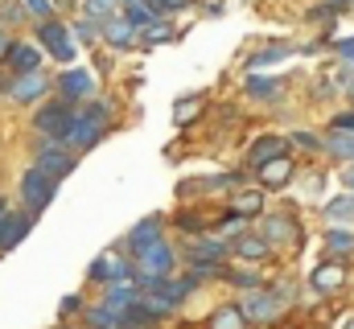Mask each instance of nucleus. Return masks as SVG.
Returning <instances> with one entry per match:
<instances>
[{"instance_id":"29","label":"nucleus","mask_w":354,"mask_h":329,"mask_svg":"<svg viewBox=\"0 0 354 329\" xmlns=\"http://www.w3.org/2000/svg\"><path fill=\"white\" fill-rule=\"evenodd\" d=\"M198 111H202V99H198V95H194V99H181V103L174 107V120L177 124H189Z\"/></svg>"},{"instance_id":"9","label":"nucleus","mask_w":354,"mask_h":329,"mask_svg":"<svg viewBox=\"0 0 354 329\" xmlns=\"http://www.w3.org/2000/svg\"><path fill=\"white\" fill-rule=\"evenodd\" d=\"M37 169H46V173H50V177L58 181V177H66V173L75 169V157H71V153H62L58 144H46V153H41Z\"/></svg>"},{"instance_id":"13","label":"nucleus","mask_w":354,"mask_h":329,"mask_svg":"<svg viewBox=\"0 0 354 329\" xmlns=\"http://www.w3.org/2000/svg\"><path fill=\"white\" fill-rule=\"evenodd\" d=\"M157 239H161V218H145V223H136V227L128 231V247H132V251L157 243Z\"/></svg>"},{"instance_id":"36","label":"nucleus","mask_w":354,"mask_h":329,"mask_svg":"<svg viewBox=\"0 0 354 329\" xmlns=\"http://www.w3.org/2000/svg\"><path fill=\"white\" fill-rule=\"evenodd\" d=\"M21 8H25V4H4V12H0V17H4V21H17V17H21Z\"/></svg>"},{"instance_id":"22","label":"nucleus","mask_w":354,"mask_h":329,"mask_svg":"<svg viewBox=\"0 0 354 329\" xmlns=\"http://www.w3.org/2000/svg\"><path fill=\"white\" fill-rule=\"evenodd\" d=\"M210 329H248V317H243L239 305H227V309H218L210 317Z\"/></svg>"},{"instance_id":"4","label":"nucleus","mask_w":354,"mask_h":329,"mask_svg":"<svg viewBox=\"0 0 354 329\" xmlns=\"http://www.w3.org/2000/svg\"><path fill=\"white\" fill-rule=\"evenodd\" d=\"M21 198H25L29 210L50 206V198H54V177H50L46 169H29V173L21 177Z\"/></svg>"},{"instance_id":"35","label":"nucleus","mask_w":354,"mask_h":329,"mask_svg":"<svg viewBox=\"0 0 354 329\" xmlns=\"http://www.w3.org/2000/svg\"><path fill=\"white\" fill-rule=\"evenodd\" d=\"M334 128H342V132H354V111L338 115V120H334Z\"/></svg>"},{"instance_id":"27","label":"nucleus","mask_w":354,"mask_h":329,"mask_svg":"<svg viewBox=\"0 0 354 329\" xmlns=\"http://www.w3.org/2000/svg\"><path fill=\"white\" fill-rule=\"evenodd\" d=\"M292 54V46H268V50H260L256 58H252V66L260 70V66H272V62H280V58H288Z\"/></svg>"},{"instance_id":"41","label":"nucleus","mask_w":354,"mask_h":329,"mask_svg":"<svg viewBox=\"0 0 354 329\" xmlns=\"http://www.w3.org/2000/svg\"><path fill=\"white\" fill-rule=\"evenodd\" d=\"M4 218H8V206H4V202H0V227H4Z\"/></svg>"},{"instance_id":"28","label":"nucleus","mask_w":354,"mask_h":329,"mask_svg":"<svg viewBox=\"0 0 354 329\" xmlns=\"http://www.w3.org/2000/svg\"><path fill=\"white\" fill-rule=\"evenodd\" d=\"M120 8V0H87V17L91 21H111Z\"/></svg>"},{"instance_id":"14","label":"nucleus","mask_w":354,"mask_h":329,"mask_svg":"<svg viewBox=\"0 0 354 329\" xmlns=\"http://www.w3.org/2000/svg\"><path fill=\"white\" fill-rule=\"evenodd\" d=\"M91 91H95V79H91L87 70H66L62 75V95L66 99H87Z\"/></svg>"},{"instance_id":"19","label":"nucleus","mask_w":354,"mask_h":329,"mask_svg":"<svg viewBox=\"0 0 354 329\" xmlns=\"http://www.w3.org/2000/svg\"><path fill=\"white\" fill-rule=\"evenodd\" d=\"M218 259H223V243H206V239L189 243V263H198V267H214Z\"/></svg>"},{"instance_id":"16","label":"nucleus","mask_w":354,"mask_h":329,"mask_svg":"<svg viewBox=\"0 0 354 329\" xmlns=\"http://www.w3.org/2000/svg\"><path fill=\"white\" fill-rule=\"evenodd\" d=\"M103 305H107L111 313H120V317H124L128 309H136V305H140V292H136V288H124V284H115V288L107 292V301H103Z\"/></svg>"},{"instance_id":"11","label":"nucleus","mask_w":354,"mask_h":329,"mask_svg":"<svg viewBox=\"0 0 354 329\" xmlns=\"http://www.w3.org/2000/svg\"><path fill=\"white\" fill-rule=\"evenodd\" d=\"M313 288L317 292H334V288H342L346 284V267L342 263H322V267H313Z\"/></svg>"},{"instance_id":"25","label":"nucleus","mask_w":354,"mask_h":329,"mask_svg":"<svg viewBox=\"0 0 354 329\" xmlns=\"http://www.w3.org/2000/svg\"><path fill=\"white\" fill-rule=\"evenodd\" d=\"M326 218H334V223H354V194L326 202Z\"/></svg>"},{"instance_id":"8","label":"nucleus","mask_w":354,"mask_h":329,"mask_svg":"<svg viewBox=\"0 0 354 329\" xmlns=\"http://www.w3.org/2000/svg\"><path fill=\"white\" fill-rule=\"evenodd\" d=\"M46 86H50V82H46L41 70H29V75H21V79L12 82L8 91H12V99H17V103H29V99H41V95H46Z\"/></svg>"},{"instance_id":"39","label":"nucleus","mask_w":354,"mask_h":329,"mask_svg":"<svg viewBox=\"0 0 354 329\" xmlns=\"http://www.w3.org/2000/svg\"><path fill=\"white\" fill-rule=\"evenodd\" d=\"M338 50H342V54H346V58H354V41H342V46H338Z\"/></svg>"},{"instance_id":"3","label":"nucleus","mask_w":354,"mask_h":329,"mask_svg":"<svg viewBox=\"0 0 354 329\" xmlns=\"http://www.w3.org/2000/svg\"><path fill=\"white\" fill-rule=\"evenodd\" d=\"M103 124H107V107H87L83 115H75V124L66 132V144H75V149L95 144V136L103 132Z\"/></svg>"},{"instance_id":"7","label":"nucleus","mask_w":354,"mask_h":329,"mask_svg":"<svg viewBox=\"0 0 354 329\" xmlns=\"http://www.w3.org/2000/svg\"><path fill=\"white\" fill-rule=\"evenodd\" d=\"M8 66L17 70V75H29V70H37L41 66V50L37 46H25V41H17V46H8Z\"/></svg>"},{"instance_id":"12","label":"nucleus","mask_w":354,"mask_h":329,"mask_svg":"<svg viewBox=\"0 0 354 329\" xmlns=\"http://www.w3.org/2000/svg\"><path fill=\"white\" fill-rule=\"evenodd\" d=\"M256 173H260V181H264L268 189H280V185H288V177H292V161H288V157H276V161L260 164Z\"/></svg>"},{"instance_id":"30","label":"nucleus","mask_w":354,"mask_h":329,"mask_svg":"<svg viewBox=\"0 0 354 329\" xmlns=\"http://www.w3.org/2000/svg\"><path fill=\"white\" fill-rule=\"evenodd\" d=\"M248 95H260V99H276V95H280V82H272V79H248Z\"/></svg>"},{"instance_id":"10","label":"nucleus","mask_w":354,"mask_h":329,"mask_svg":"<svg viewBox=\"0 0 354 329\" xmlns=\"http://www.w3.org/2000/svg\"><path fill=\"white\" fill-rule=\"evenodd\" d=\"M276 157H284V136H264V140H256V144H252L248 164H252V169H260V164L276 161Z\"/></svg>"},{"instance_id":"2","label":"nucleus","mask_w":354,"mask_h":329,"mask_svg":"<svg viewBox=\"0 0 354 329\" xmlns=\"http://www.w3.org/2000/svg\"><path fill=\"white\" fill-rule=\"evenodd\" d=\"M71 124H75V111H71V103H50V107H41L37 111V120H33V128L46 136V140H66V132H71Z\"/></svg>"},{"instance_id":"34","label":"nucleus","mask_w":354,"mask_h":329,"mask_svg":"<svg viewBox=\"0 0 354 329\" xmlns=\"http://www.w3.org/2000/svg\"><path fill=\"white\" fill-rule=\"evenodd\" d=\"M79 33H83L87 41H95V37H103V33H99V21H91V17H83V21H79Z\"/></svg>"},{"instance_id":"20","label":"nucleus","mask_w":354,"mask_h":329,"mask_svg":"<svg viewBox=\"0 0 354 329\" xmlns=\"http://www.w3.org/2000/svg\"><path fill=\"white\" fill-rule=\"evenodd\" d=\"M136 33H140V29H136L132 21H111L103 37H107V41H111L115 50H124V46H132V41H136Z\"/></svg>"},{"instance_id":"5","label":"nucleus","mask_w":354,"mask_h":329,"mask_svg":"<svg viewBox=\"0 0 354 329\" xmlns=\"http://www.w3.org/2000/svg\"><path fill=\"white\" fill-rule=\"evenodd\" d=\"M37 37H41V46H46V50H50L58 62H71V58H75V41H71V29H66V25H58V21H46Z\"/></svg>"},{"instance_id":"26","label":"nucleus","mask_w":354,"mask_h":329,"mask_svg":"<svg viewBox=\"0 0 354 329\" xmlns=\"http://www.w3.org/2000/svg\"><path fill=\"white\" fill-rule=\"evenodd\" d=\"M326 247H330L334 255H351V251H354V231H346V227L326 231Z\"/></svg>"},{"instance_id":"32","label":"nucleus","mask_w":354,"mask_h":329,"mask_svg":"<svg viewBox=\"0 0 354 329\" xmlns=\"http://www.w3.org/2000/svg\"><path fill=\"white\" fill-rule=\"evenodd\" d=\"M185 4H189V0H149V8H153L157 17H161V12H177V8H185Z\"/></svg>"},{"instance_id":"23","label":"nucleus","mask_w":354,"mask_h":329,"mask_svg":"<svg viewBox=\"0 0 354 329\" xmlns=\"http://www.w3.org/2000/svg\"><path fill=\"white\" fill-rule=\"evenodd\" d=\"M264 239L268 243H288V239H297V227L280 214V218H268L264 223Z\"/></svg>"},{"instance_id":"37","label":"nucleus","mask_w":354,"mask_h":329,"mask_svg":"<svg viewBox=\"0 0 354 329\" xmlns=\"http://www.w3.org/2000/svg\"><path fill=\"white\" fill-rule=\"evenodd\" d=\"M297 144H305V149H322V140H313V136H305V132L297 136Z\"/></svg>"},{"instance_id":"18","label":"nucleus","mask_w":354,"mask_h":329,"mask_svg":"<svg viewBox=\"0 0 354 329\" xmlns=\"http://www.w3.org/2000/svg\"><path fill=\"white\" fill-rule=\"evenodd\" d=\"M91 276H99V280H128V263H120L115 255H99L91 263Z\"/></svg>"},{"instance_id":"38","label":"nucleus","mask_w":354,"mask_h":329,"mask_svg":"<svg viewBox=\"0 0 354 329\" xmlns=\"http://www.w3.org/2000/svg\"><path fill=\"white\" fill-rule=\"evenodd\" d=\"M342 185H346V189H351V194H354V164H351V169H346V173H342Z\"/></svg>"},{"instance_id":"42","label":"nucleus","mask_w":354,"mask_h":329,"mask_svg":"<svg viewBox=\"0 0 354 329\" xmlns=\"http://www.w3.org/2000/svg\"><path fill=\"white\" fill-rule=\"evenodd\" d=\"M351 329H354V321H351Z\"/></svg>"},{"instance_id":"40","label":"nucleus","mask_w":354,"mask_h":329,"mask_svg":"<svg viewBox=\"0 0 354 329\" xmlns=\"http://www.w3.org/2000/svg\"><path fill=\"white\" fill-rule=\"evenodd\" d=\"M8 46H12V41H8V37H4V33H0V58H4V54H8Z\"/></svg>"},{"instance_id":"15","label":"nucleus","mask_w":354,"mask_h":329,"mask_svg":"<svg viewBox=\"0 0 354 329\" xmlns=\"http://www.w3.org/2000/svg\"><path fill=\"white\" fill-rule=\"evenodd\" d=\"M25 231H29V218H25V214H8L4 227H0V251L17 247L21 239H25Z\"/></svg>"},{"instance_id":"31","label":"nucleus","mask_w":354,"mask_h":329,"mask_svg":"<svg viewBox=\"0 0 354 329\" xmlns=\"http://www.w3.org/2000/svg\"><path fill=\"white\" fill-rule=\"evenodd\" d=\"M140 33H145V41H165V37H169V33H174V29H169V25H165V21H149V25H145V29H140Z\"/></svg>"},{"instance_id":"1","label":"nucleus","mask_w":354,"mask_h":329,"mask_svg":"<svg viewBox=\"0 0 354 329\" xmlns=\"http://www.w3.org/2000/svg\"><path fill=\"white\" fill-rule=\"evenodd\" d=\"M136 276L145 284H157V280H169L174 276V247L169 243H149L136 251Z\"/></svg>"},{"instance_id":"21","label":"nucleus","mask_w":354,"mask_h":329,"mask_svg":"<svg viewBox=\"0 0 354 329\" xmlns=\"http://www.w3.org/2000/svg\"><path fill=\"white\" fill-rule=\"evenodd\" d=\"M326 149H330L334 157H342V161H354V132H342V128H334V132L326 136Z\"/></svg>"},{"instance_id":"33","label":"nucleus","mask_w":354,"mask_h":329,"mask_svg":"<svg viewBox=\"0 0 354 329\" xmlns=\"http://www.w3.org/2000/svg\"><path fill=\"white\" fill-rule=\"evenodd\" d=\"M25 4V12H33V17H50V8H54V0H21Z\"/></svg>"},{"instance_id":"17","label":"nucleus","mask_w":354,"mask_h":329,"mask_svg":"<svg viewBox=\"0 0 354 329\" xmlns=\"http://www.w3.org/2000/svg\"><path fill=\"white\" fill-rule=\"evenodd\" d=\"M260 210H264L260 189H243V194H235V202H231V214H235V218H252V214H260Z\"/></svg>"},{"instance_id":"24","label":"nucleus","mask_w":354,"mask_h":329,"mask_svg":"<svg viewBox=\"0 0 354 329\" xmlns=\"http://www.w3.org/2000/svg\"><path fill=\"white\" fill-rule=\"evenodd\" d=\"M235 251H239L243 259H264L268 251H272V243H268L264 235H243V239L235 243Z\"/></svg>"},{"instance_id":"6","label":"nucleus","mask_w":354,"mask_h":329,"mask_svg":"<svg viewBox=\"0 0 354 329\" xmlns=\"http://www.w3.org/2000/svg\"><path fill=\"white\" fill-rule=\"evenodd\" d=\"M239 309H243V317H248V321H272V317L280 313V301H276L272 292H248Z\"/></svg>"}]
</instances>
